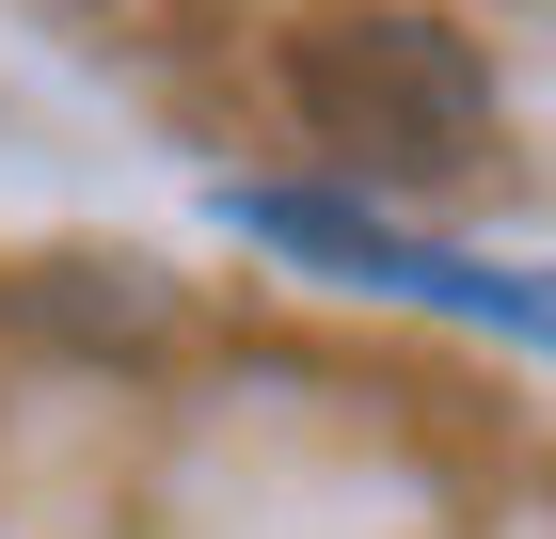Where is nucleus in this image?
<instances>
[{
	"label": "nucleus",
	"mask_w": 556,
	"mask_h": 539,
	"mask_svg": "<svg viewBox=\"0 0 556 539\" xmlns=\"http://www.w3.org/2000/svg\"><path fill=\"white\" fill-rule=\"evenodd\" d=\"M287 95L334 175H397V191H445L493 143V64L445 16H318L287 48Z\"/></svg>",
	"instance_id": "1"
},
{
	"label": "nucleus",
	"mask_w": 556,
	"mask_h": 539,
	"mask_svg": "<svg viewBox=\"0 0 556 539\" xmlns=\"http://www.w3.org/2000/svg\"><path fill=\"white\" fill-rule=\"evenodd\" d=\"M223 207H239V239L302 254V270H334V286H414V301H445V318H493V333H525V349H556V270L445 254V239H414V222L350 207V191H223Z\"/></svg>",
	"instance_id": "2"
}]
</instances>
